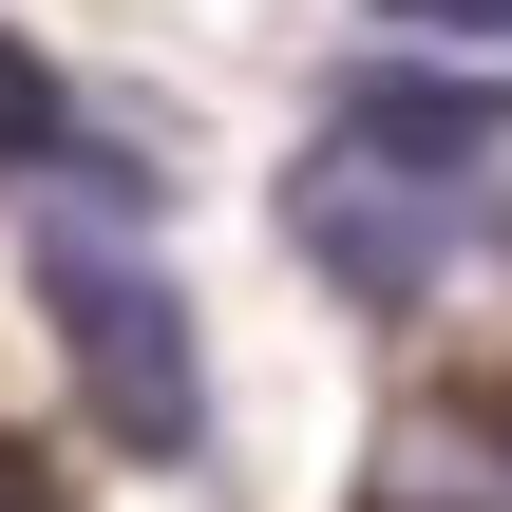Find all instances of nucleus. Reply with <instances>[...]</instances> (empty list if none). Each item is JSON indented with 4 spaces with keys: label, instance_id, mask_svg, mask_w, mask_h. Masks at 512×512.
<instances>
[{
    "label": "nucleus",
    "instance_id": "1",
    "mask_svg": "<svg viewBox=\"0 0 512 512\" xmlns=\"http://www.w3.org/2000/svg\"><path fill=\"white\" fill-rule=\"evenodd\" d=\"M38 285H57L76 418H95L114 456L190 475V456H209V342H190V285H171L152 247H38Z\"/></svg>",
    "mask_w": 512,
    "mask_h": 512
},
{
    "label": "nucleus",
    "instance_id": "2",
    "mask_svg": "<svg viewBox=\"0 0 512 512\" xmlns=\"http://www.w3.org/2000/svg\"><path fill=\"white\" fill-rule=\"evenodd\" d=\"M475 228H494L475 190L380 171V152H304V190H285V247H304L342 304H380V323H418V304L456 285V247H475Z\"/></svg>",
    "mask_w": 512,
    "mask_h": 512
},
{
    "label": "nucleus",
    "instance_id": "3",
    "mask_svg": "<svg viewBox=\"0 0 512 512\" xmlns=\"http://www.w3.org/2000/svg\"><path fill=\"white\" fill-rule=\"evenodd\" d=\"M494 133H512V76H342V114H323V152H380V171H437V190H475Z\"/></svg>",
    "mask_w": 512,
    "mask_h": 512
},
{
    "label": "nucleus",
    "instance_id": "4",
    "mask_svg": "<svg viewBox=\"0 0 512 512\" xmlns=\"http://www.w3.org/2000/svg\"><path fill=\"white\" fill-rule=\"evenodd\" d=\"M380 512H512V437L494 418H399L380 437Z\"/></svg>",
    "mask_w": 512,
    "mask_h": 512
},
{
    "label": "nucleus",
    "instance_id": "5",
    "mask_svg": "<svg viewBox=\"0 0 512 512\" xmlns=\"http://www.w3.org/2000/svg\"><path fill=\"white\" fill-rule=\"evenodd\" d=\"M57 133H76V114H57V76H38V57H0V171H38Z\"/></svg>",
    "mask_w": 512,
    "mask_h": 512
},
{
    "label": "nucleus",
    "instance_id": "6",
    "mask_svg": "<svg viewBox=\"0 0 512 512\" xmlns=\"http://www.w3.org/2000/svg\"><path fill=\"white\" fill-rule=\"evenodd\" d=\"M380 19H418V38H512V0H380Z\"/></svg>",
    "mask_w": 512,
    "mask_h": 512
}]
</instances>
